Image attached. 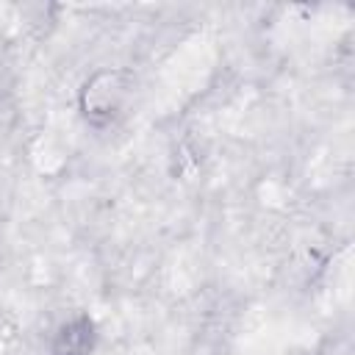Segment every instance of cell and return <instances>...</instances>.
Returning a JSON list of instances; mask_svg holds the SVG:
<instances>
[{
    "mask_svg": "<svg viewBox=\"0 0 355 355\" xmlns=\"http://www.w3.org/2000/svg\"><path fill=\"white\" fill-rule=\"evenodd\" d=\"M94 344V327L89 319L64 324L53 338V355H89Z\"/></svg>",
    "mask_w": 355,
    "mask_h": 355,
    "instance_id": "cell-1",
    "label": "cell"
}]
</instances>
